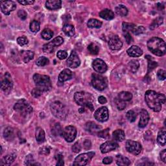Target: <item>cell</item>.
I'll list each match as a JSON object with an SVG mask.
<instances>
[{
  "instance_id": "e7e4bbea",
  "label": "cell",
  "mask_w": 166,
  "mask_h": 166,
  "mask_svg": "<svg viewBox=\"0 0 166 166\" xmlns=\"http://www.w3.org/2000/svg\"><path fill=\"white\" fill-rule=\"evenodd\" d=\"M98 101L100 104H103L107 102V100L104 96H100V97H99V98H98Z\"/></svg>"
},
{
  "instance_id": "4fadbf2b",
  "label": "cell",
  "mask_w": 166,
  "mask_h": 166,
  "mask_svg": "<svg viewBox=\"0 0 166 166\" xmlns=\"http://www.w3.org/2000/svg\"><path fill=\"white\" fill-rule=\"evenodd\" d=\"M94 117L98 121L104 122L109 119V110L107 107H102L98 109L94 114Z\"/></svg>"
},
{
  "instance_id": "484cf974",
  "label": "cell",
  "mask_w": 166,
  "mask_h": 166,
  "mask_svg": "<svg viewBox=\"0 0 166 166\" xmlns=\"http://www.w3.org/2000/svg\"><path fill=\"white\" fill-rule=\"evenodd\" d=\"M63 32H64V34L66 35H67L68 36L71 37L75 35V28L74 25H72L71 24L66 23L64 25V27L62 28Z\"/></svg>"
},
{
  "instance_id": "5bb4252c",
  "label": "cell",
  "mask_w": 166,
  "mask_h": 166,
  "mask_svg": "<svg viewBox=\"0 0 166 166\" xmlns=\"http://www.w3.org/2000/svg\"><path fill=\"white\" fill-rule=\"evenodd\" d=\"M16 8V5L15 2L12 1H3L1 2V10L5 15H9L10 13L14 11Z\"/></svg>"
},
{
  "instance_id": "f6af8a7d",
  "label": "cell",
  "mask_w": 166,
  "mask_h": 166,
  "mask_svg": "<svg viewBox=\"0 0 166 166\" xmlns=\"http://www.w3.org/2000/svg\"><path fill=\"white\" fill-rule=\"evenodd\" d=\"M115 102H116L117 108L118 110H123V109H125V107H126V103H125V101L120 100V99H119L117 97V98L116 99Z\"/></svg>"
},
{
  "instance_id": "ba28073f",
  "label": "cell",
  "mask_w": 166,
  "mask_h": 166,
  "mask_svg": "<svg viewBox=\"0 0 166 166\" xmlns=\"http://www.w3.org/2000/svg\"><path fill=\"white\" fill-rule=\"evenodd\" d=\"M64 42V39L61 36H57L54 38L53 40L48 44L44 45L42 50L44 53H50L53 52L55 48L58 46L61 45Z\"/></svg>"
},
{
  "instance_id": "5b68a950",
  "label": "cell",
  "mask_w": 166,
  "mask_h": 166,
  "mask_svg": "<svg viewBox=\"0 0 166 166\" xmlns=\"http://www.w3.org/2000/svg\"><path fill=\"white\" fill-rule=\"evenodd\" d=\"M50 109L53 115L57 118L65 119L68 116V111L67 108L60 101L53 102L50 105Z\"/></svg>"
},
{
  "instance_id": "9c48e42d",
  "label": "cell",
  "mask_w": 166,
  "mask_h": 166,
  "mask_svg": "<svg viewBox=\"0 0 166 166\" xmlns=\"http://www.w3.org/2000/svg\"><path fill=\"white\" fill-rule=\"evenodd\" d=\"M94 152H88L86 153L81 154L75 158L74 163V165H86L92 160V158L94 156Z\"/></svg>"
},
{
  "instance_id": "94428289",
  "label": "cell",
  "mask_w": 166,
  "mask_h": 166,
  "mask_svg": "<svg viewBox=\"0 0 166 166\" xmlns=\"http://www.w3.org/2000/svg\"><path fill=\"white\" fill-rule=\"evenodd\" d=\"M113 161V158L112 157H106L103 160V163L104 164H110Z\"/></svg>"
},
{
  "instance_id": "ac0fdd59",
  "label": "cell",
  "mask_w": 166,
  "mask_h": 166,
  "mask_svg": "<svg viewBox=\"0 0 166 166\" xmlns=\"http://www.w3.org/2000/svg\"><path fill=\"white\" fill-rule=\"evenodd\" d=\"M118 147V144L113 141H109L105 142L100 146V150L103 154L107 153L109 152L114 151Z\"/></svg>"
},
{
  "instance_id": "cb8c5ba5",
  "label": "cell",
  "mask_w": 166,
  "mask_h": 166,
  "mask_svg": "<svg viewBox=\"0 0 166 166\" xmlns=\"http://www.w3.org/2000/svg\"><path fill=\"white\" fill-rule=\"evenodd\" d=\"M99 16L106 20H111L114 18V14L110 9H104L99 13Z\"/></svg>"
},
{
  "instance_id": "11a10c76",
  "label": "cell",
  "mask_w": 166,
  "mask_h": 166,
  "mask_svg": "<svg viewBox=\"0 0 166 166\" xmlns=\"http://www.w3.org/2000/svg\"><path fill=\"white\" fill-rule=\"evenodd\" d=\"M39 153L43 155H48L50 153V148L48 147H43L40 149Z\"/></svg>"
},
{
  "instance_id": "680465c9",
  "label": "cell",
  "mask_w": 166,
  "mask_h": 166,
  "mask_svg": "<svg viewBox=\"0 0 166 166\" xmlns=\"http://www.w3.org/2000/svg\"><path fill=\"white\" fill-rule=\"evenodd\" d=\"M56 158L57 160V165H64V158L63 156L62 155H57L56 156Z\"/></svg>"
},
{
  "instance_id": "d4e9b609",
  "label": "cell",
  "mask_w": 166,
  "mask_h": 166,
  "mask_svg": "<svg viewBox=\"0 0 166 166\" xmlns=\"http://www.w3.org/2000/svg\"><path fill=\"white\" fill-rule=\"evenodd\" d=\"M16 158V155L15 154L6 155L2 158L0 164H1L2 165H9L14 162Z\"/></svg>"
},
{
  "instance_id": "603a6c76",
  "label": "cell",
  "mask_w": 166,
  "mask_h": 166,
  "mask_svg": "<svg viewBox=\"0 0 166 166\" xmlns=\"http://www.w3.org/2000/svg\"><path fill=\"white\" fill-rule=\"evenodd\" d=\"M86 129L92 134L98 133L101 130V127L94 122H88L86 124Z\"/></svg>"
},
{
  "instance_id": "c3c4849f",
  "label": "cell",
  "mask_w": 166,
  "mask_h": 166,
  "mask_svg": "<svg viewBox=\"0 0 166 166\" xmlns=\"http://www.w3.org/2000/svg\"><path fill=\"white\" fill-rule=\"evenodd\" d=\"M25 165H37V164L35 163V160L33 159L32 155H29L27 156L25 158Z\"/></svg>"
},
{
  "instance_id": "e575fe53",
  "label": "cell",
  "mask_w": 166,
  "mask_h": 166,
  "mask_svg": "<svg viewBox=\"0 0 166 166\" xmlns=\"http://www.w3.org/2000/svg\"><path fill=\"white\" fill-rule=\"evenodd\" d=\"M118 98L125 102L129 101L132 98V95L131 93L129 92H121L119 94Z\"/></svg>"
},
{
  "instance_id": "3957f363",
  "label": "cell",
  "mask_w": 166,
  "mask_h": 166,
  "mask_svg": "<svg viewBox=\"0 0 166 166\" xmlns=\"http://www.w3.org/2000/svg\"><path fill=\"white\" fill-rule=\"evenodd\" d=\"M74 99L77 104L88 108L91 111L94 110V105H93L94 98L90 93L86 92H76L74 95Z\"/></svg>"
},
{
  "instance_id": "6125c7cd",
  "label": "cell",
  "mask_w": 166,
  "mask_h": 166,
  "mask_svg": "<svg viewBox=\"0 0 166 166\" xmlns=\"http://www.w3.org/2000/svg\"><path fill=\"white\" fill-rule=\"evenodd\" d=\"M125 40L126 41H127V42L128 44H130L132 41V36L131 35H130L129 32H127L125 35Z\"/></svg>"
},
{
  "instance_id": "f1b7e54d",
  "label": "cell",
  "mask_w": 166,
  "mask_h": 166,
  "mask_svg": "<svg viewBox=\"0 0 166 166\" xmlns=\"http://www.w3.org/2000/svg\"><path fill=\"white\" fill-rule=\"evenodd\" d=\"M165 129L162 128L159 131L158 136H157V142L162 146H164L166 143V138H165Z\"/></svg>"
},
{
  "instance_id": "03108f58",
  "label": "cell",
  "mask_w": 166,
  "mask_h": 166,
  "mask_svg": "<svg viewBox=\"0 0 166 166\" xmlns=\"http://www.w3.org/2000/svg\"><path fill=\"white\" fill-rule=\"evenodd\" d=\"M91 142L90 140H88V139H86V140L84 142V147L86 149H89L91 147Z\"/></svg>"
},
{
  "instance_id": "be15d7a7",
  "label": "cell",
  "mask_w": 166,
  "mask_h": 166,
  "mask_svg": "<svg viewBox=\"0 0 166 166\" xmlns=\"http://www.w3.org/2000/svg\"><path fill=\"white\" fill-rule=\"evenodd\" d=\"M160 158L161 160L164 162L166 163V150H163L160 153Z\"/></svg>"
},
{
  "instance_id": "db71d44e",
  "label": "cell",
  "mask_w": 166,
  "mask_h": 166,
  "mask_svg": "<svg viewBox=\"0 0 166 166\" xmlns=\"http://www.w3.org/2000/svg\"><path fill=\"white\" fill-rule=\"evenodd\" d=\"M145 31V29L144 27H143V26H139V27H136L134 31H133V33L134 35H140V34H142V33H143Z\"/></svg>"
},
{
  "instance_id": "4316f807",
  "label": "cell",
  "mask_w": 166,
  "mask_h": 166,
  "mask_svg": "<svg viewBox=\"0 0 166 166\" xmlns=\"http://www.w3.org/2000/svg\"><path fill=\"white\" fill-rule=\"evenodd\" d=\"M20 54L23 62L25 63L29 62L34 57V53L31 51H22Z\"/></svg>"
},
{
  "instance_id": "83f0119b",
  "label": "cell",
  "mask_w": 166,
  "mask_h": 166,
  "mask_svg": "<svg viewBox=\"0 0 166 166\" xmlns=\"http://www.w3.org/2000/svg\"><path fill=\"white\" fill-rule=\"evenodd\" d=\"M3 136L7 141H12L15 138L14 129L11 127H6L3 131Z\"/></svg>"
},
{
  "instance_id": "f5cc1de1",
  "label": "cell",
  "mask_w": 166,
  "mask_h": 166,
  "mask_svg": "<svg viewBox=\"0 0 166 166\" xmlns=\"http://www.w3.org/2000/svg\"><path fill=\"white\" fill-rule=\"evenodd\" d=\"M42 93H43V92H42L40 90H39V89L37 88H34V89H33V90H32V92H31V94H32V96L33 97H34L37 98V97H39L40 96L42 95Z\"/></svg>"
},
{
  "instance_id": "9a60e30c",
  "label": "cell",
  "mask_w": 166,
  "mask_h": 166,
  "mask_svg": "<svg viewBox=\"0 0 166 166\" xmlns=\"http://www.w3.org/2000/svg\"><path fill=\"white\" fill-rule=\"evenodd\" d=\"M66 63H67L68 66L72 68H76L79 66L81 64V61L75 51L71 52L70 56L68 58Z\"/></svg>"
},
{
  "instance_id": "44dd1931",
  "label": "cell",
  "mask_w": 166,
  "mask_h": 166,
  "mask_svg": "<svg viewBox=\"0 0 166 166\" xmlns=\"http://www.w3.org/2000/svg\"><path fill=\"white\" fill-rule=\"evenodd\" d=\"M73 74L72 72L69 69H65L64 70L61 74H59L58 76V81L60 83H64L65 81H67L72 78Z\"/></svg>"
},
{
  "instance_id": "f546056e",
  "label": "cell",
  "mask_w": 166,
  "mask_h": 166,
  "mask_svg": "<svg viewBox=\"0 0 166 166\" xmlns=\"http://www.w3.org/2000/svg\"><path fill=\"white\" fill-rule=\"evenodd\" d=\"M116 164L119 166H127L130 164V161L129 158L122 155H117L116 156Z\"/></svg>"
},
{
  "instance_id": "836d02e7",
  "label": "cell",
  "mask_w": 166,
  "mask_h": 166,
  "mask_svg": "<svg viewBox=\"0 0 166 166\" xmlns=\"http://www.w3.org/2000/svg\"><path fill=\"white\" fill-rule=\"evenodd\" d=\"M116 12L120 16H126L128 14V9L123 5H119L116 7Z\"/></svg>"
},
{
  "instance_id": "60d3db41",
  "label": "cell",
  "mask_w": 166,
  "mask_h": 166,
  "mask_svg": "<svg viewBox=\"0 0 166 166\" xmlns=\"http://www.w3.org/2000/svg\"><path fill=\"white\" fill-rule=\"evenodd\" d=\"M40 25L37 20H33L30 23V30L32 32H37L40 30Z\"/></svg>"
},
{
  "instance_id": "d6986e66",
  "label": "cell",
  "mask_w": 166,
  "mask_h": 166,
  "mask_svg": "<svg viewBox=\"0 0 166 166\" xmlns=\"http://www.w3.org/2000/svg\"><path fill=\"white\" fill-rule=\"evenodd\" d=\"M139 115H140V119L139 121V127L144 128L149 123V114L147 110L142 109L139 112Z\"/></svg>"
},
{
  "instance_id": "74e56055",
  "label": "cell",
  "mask_w": 166,
  "mask_h": 166,
  "mask_svg": "<svg viewBox=\"0 0 166 166\" xmlns=\"http://www.w3.org/2000/svg\"><path fill=\"white\" fill-rule=\"evenodd\" d=\"M41 36L45 40H49L53 36V32L49 29H45L42 31Z\"/></svg>"
},
{
  "instance_id": "7bdbcfd3",
  "label": "cell",
  "mask_w": 166,
  "mask_h": 166,
  "mask_svg": "<svg viewBox=\"0 0 166 166\" xmlns=\"http://www.w3.org/2000/svg\"><path fill=\"white\" fill-rule=\"evenodd\" d=\"M49 62V59L45 57H41L38 58V60L36 62V64L38 66H44L48 65Z\"/></svg>"
},
{
  "instance_id": "7c38bea8",
  "label": "cell",
  "mask_w": 166,
  "mask_h": 166,
  "mask_svg": "<svg viewBox=\"0 0 166 166\" xmlns=\"http://www.w3.org/2000/svg\"><path fill=\"white\" fill-rule=\"evenodd\" d=\"M12 86L13 84L11 79V76L8 72L6 73V74L5 75V78L1 83V88L5 94H8L12 90Z\"/></svg>"
},
{
  "instance_id": "7dc6e473",
  "label": "cell",
  "mask_w": 166,
  "mask_h": 166,
  "mask_svg": "<svg viewBox=\"0 0 166 166\" xmlns=\"http://www.w3.org/2000/svg\"><path fill=\"white\" fill-rule=\"evenodd\" d=\"M17 42L19 45L23 46V45H27L29 42V40H28V39L27 37L23 36L18 37L17 38Z\"/></svg>"
},
{
  "instance_id": "e0dca14e",
  "label": "cell",
  "mask_w": 166,
  "mask_h": 166,
  "mask_svg": "<svg viewBox=\"0 0 166 166\" xmlns=\"http://www.w3.org/2000/svg\"><path fill=\"white\" fill-rule=\"evenodd\" d=\"M109 46L112 50H119L122 48L123 43L117 35L112 36L109 40Z\"/></svg>"
},
{
  "instance_id": "8992f818",
  "label": "cell",
  "mask_w": 166,
  "mask_h": 166,
  "mask_svg": "<svg viewBox=\"0 0 166 166\" xmlns=\"http://www.w3.org/2000/svg\"><path fill=\"white\" fill-rule=\"evenodd\" d=\"M14 109L23 117H27L32 112V107L27 101L23 99L16 103L14 106Z\"/></svg>"
},
{
  "instance_id": "8fae6325",
  "label": "cell",
  "mask_w": 166,
  "mask_h": 166,
  "mask_svg": "<svg viewBox=\"0 0 166 166\" xmlns=\"http://www.w3.org/2000/svg\"><path fill=\"white\" fill-rule=\"evenodd\" d=\"M126 149L128 152H130L132 155H138L141 152L142 147L139 143L130 139V140H127L126 143Z\"/></svg>"
},
{
  "instance_id": "9f6ffc18",
  "label": "cell",
  "mask_w": 166,
  "mask_h": 166,
  "mask_svg": "<svg viewBox=\"0 0 166 166\" xmlns=\"http://www.w3.org/2000/svg\"><path fill=\"white\" fill-rule=\"evenodd\" d=\"M18 16L19 18H21L23 20H24V19L27 18L28 14L24 10H19L18 12Z\"/></svg>"
},
{
  "instance_id": "91938a15",
  "label": "cell",
  "mask_w": 166,
  "mask_h": 166,
  "mask_svg": "<svg viewBox=\"0 0 166 166\" xmlns=\"http://www.w3.org/2000/svg\"><path fill=\"white\" fill-rule=\"evenodd\" d=\"M19 3H20L23 5H32L35 3V1L33 0H23V1H18Z\"/></svg>"
},
{
  "instance_id": "ee69618b",
  "label": "cell",
  "mask_w": 166,
  "mask_h": 166,
  "mask_svg": "<svg viewBox=\"0 0 166 166\" xmlns=\"http://www.w3.org/2000/svg\"><path fill=\"white\" fill-rule=\"evenodd\" d=\"M126 116H127V119L130 122L132 123V122H134L136 121V112L134 110H131L128 111Z\"/></svg>"
},
{
  "instance_id": "6f0895ef",
  "label": "cell",
  "mask_w": 166,
  "mask_h": 166,
  "mask_svg": "<svg viewBox=\"0 0 166 166\" xmlns=\"http://www.w3.org/2000/svg\"><path fill=\"white\" fill-rule=\"evenodd\" d=\"M81 149V145H80V144H79V143H78V142L75 143L74 144V145L72 146V151H73V152H75V153H78V152H80Z\"/></svg>"
},
{
  "instance_id": "7a4b0ae2",
  "label": "cell",
  "mask_w": 166,
  "mask_h": 166,
  "mask_svg": "<svg viewBox=\"0 0 166 166\" xmlns=\"http://www.w3.org/2000/svg\"><path fill=\"white\" fill-rule=\"evenodd\" d=\"M147 48L152 54L156 56L161 57L165 54V43L160 38L153 37L149 39L147 42Z\"/></svg>"
},
{
  "instance_id": "ffe728a7",
  "label": "cell",
  "mask_w": 166,
  "mask_h": 166,
  "mask_svg": "<svg viewBox=\"0 0 166 166\" xmlns=\"http://www.w3.org/2000/svg\"><path fill=\"white\" fill-rule=\"evenodd\" d=\"M129 56L131 57H138L142 55L143 51L137 45H132L127 51Z\"/></svg>"
},
{
  "instance_id": "52a82bcc",
  "label": "cell",
  "mask_w": 166,
  "mask_h": 166,
  "mask_svg": "<svg viewBox=\"0 0 166 166\" xmlns=\"http://www.w3.org/2000/svg\"><path fill=\"white\" fill-rule=\"evenodd\" d=\"M92 85L96 90L102 91L107 87L108 81L107 79L101 75L94 74L92 75Z\"/></svg>"
},
{
  "instance_id": "681fc988",
  "label": "cell",
  "mask_w": 166,
  "mask_h": 166,
  "mask_svg": "<svg viewBox=\"0 0 166 166\" xmlns=\"http://www.w3.org/2000/svg\"><path fill=\"white\" fill-rule=\"evenodd\" d=\"M147 58L149 59V64H148V72L151 71L152 70H154L156 66H158V64L155 61H151V58H148L147 57H146Z\"/></svg>"
},
{
  "instance_id": "d6a6232c",
  "label": "cell",
  "mask_w": 166,
  "mask_h": 166,
  "mask_svg": "<svg viewBox=\"0 0 166 166\" xmlns=\"http://www.w3.org/2000/svg\"><path fill=\"white\" fill-rule=\"evenodd\" d=\"M88 27L90 28H96L99 29L101 27L102 22L101 21H99L97 19H90L88 23Z\"/></svg>"
},
{
  "instance_id": "b9f144b4",
  "label": "cell",
  "mask_w": 166,
  "mask_h": 166,
  "mask_svg": "<svg viewBox=\"0 0 166 166\" xmlns=\"http://www.w3.org/2000/svg\"><path fill=\"white\" fill-rule=\"evenodd\" d=\"M88 51H89V52L90 53L92 54V55H97L99 53V46L97 45H96V44H94V43L90 44L88 45Z\"/></svg>"
},
{
  "instance_id": "bcb514c9",
  "label": "cell",
  "mask_w": 166,
  "mask_h": 166,
  "mask_svg": "<svg viewBox=\"0 0 166 166\" xmlns=\"http://www.w3.org/2000/svg\"><path fill=\"white\" fill-rule=\"evenodd\" d=\"M98 136L102 138H108L110 136V130L109 129H106L103 130H100L98 133Z\"/></svg>"
},
{
  "instance_id": "30bf717a",
  "label": "cell",
  "mask_w": 166,
  "mask_h": 166,
  "mask_svg": "<svg viewBox=\"0 0 166 166\" xmlns=\"http://www.w3.org/2000/svg\"><path fill=\"white\" fill-rule=\"evenodd\" d=\"M62 136L65 140L69 143L74 140L77 136V129L74 126H68L63 130Z\"/></svg>"
},
{
  "instance_id": "ab89813d",
  "label": "cell",
  "mask_w": 166,
  "mask_h": 166,
  "mask_svg": "<svg viewBox=\"0 0 166 166\" xmlns=\"http://www.w3.org/2000/svg\"><path fill=\"white\" fill-rule=\"evenodd\" d=\"M163 22H164V19L162 17H158V18H156L155 20L152 22L151 25H150V29L152 30H153V29L157 28L158 27H159V26L163 23Z\"/></svg>"
},
{
  "instance_id": "277c9868",
  "label": "cell",
  "mask_w": 166,
  "mask_h": 166,
  "mask_svg": "<svg viewBox=\"0 0 166 166\" xmlns=\"http://www.w3.org/2000/svg\"><path fill=\"white\" fill-rule=\"evenodd\" d=\"M34 81L37 88L42 92H48L52 88V84L49 76L36 74L33 76Z\"/></svg>"
},
{
  "instance_id": "7402d4cb",
  "label": "cell",
  "mask_w": 166,
  "mask_h": 166,
  "mask_svg": "<svg viewBox=\"0 0 166 166\" xmlns=\"http://www.w3.org/2000/svg\"><path fill=\"white\" fill-rule=\"evenodd\" d=\"M62 6V2L60 0H51L45 3V7L49 10L53 11L61 9Z\"/></svg>"
},
{
  "instance_id": "f907efd6",
  "label": "cell",
  "mask_w": 166,
  "mask_h": 166,
  "mask_svg": "<svg viewBox=\"0 0 166 166\" xmlns=\"http://www.w3.org/2000/svg\"><path fill=\"white\" fill-rule=\"evenodd\" d=\"M57 56L59 59L64 60V59H65V58H66L68 57V53L66 52V51H63V50L58 51L57 52Z\"/></svg>"
},
{
  "instance_id": "8d00e7d4",
  "label": "cell",
  "mask_w": 166,
  "mask_h": 166,
  "mask_svg": "<svg viewBox=\"0 0 166 166\" xmlns=\"http://www.w3.org/2000/svg\"><path fill=\"white\" fill-rule=\"evenodd\" d=\"M136 26L131 23H127V22H123V25H122V29L123 32H125L126 33L129 32V31H132L133 32Z\"/></svg>"
},
{
  "instance_id": "d590c367",
  "label": "cell",
  "mask_w": 166,
  "mask_h": 166,
  "mask_svg": "<svg viewBox=\"0 0 166 166\" xmlns=\"http://www.w3.org/2000/svg\"><path fill=\"white\" fill-rule=\"evenodd\" d=\"M129 70L132 73H136L139 67V63L137 60H132L128 64Z\"/></svg>"
},
{
  "instance_id": "6da1fadb",
  "label": "cell",
  "mask_w": 166,
  "mask_h": 166,
  "mask_svg": "<svg viewBox=\"0 0 166 166\" xmlns=\"http://www.w3.org/2000/svg\"><path fill=\"white\" fill-rule=\"evenodd\" d=\"M145 99L151 109L155 112H160L162 109V104L165 103L166 98L162 94H159L153 90H147L145 92Z\"/></svg>"
},
{
  "instance_id": "003e7915",
  "label": "cell",
  "mask_w": 166,
  "mask_h": 166,
  "mask_svg": "<svg viewBox=\"0 0 166 166\" xmlns=\"http://www.w3.org/2000/svg\"><path fill=\"white\" fill-rule=\"evenodd\" d=\"M79 112H80V113H83L84 112V108H81V109H79Z\"/></svg>"
},
{
  "instance_id": "4dcf8cb0",
  "label": "cell",
  "mask_w": 166,
  "mask_h": 166,
  "mask_svg": "<svg viewBox=\"0 0 166 166\" xmlns=\"http://www.w3.org/2000/svg\"><path fill=\"white\" fill-rule=\"evenodd\" d=\"M35 137H36V141L39 143H42L45 141V132L41 127L36 128Z\"/></svg>"
},
{
  "instance_id": "f35d334b",
  "label": "cell",
  "mask_w": 166,
  "mask_h": 166,
  "mask_svg": "<svg viewBox=\"0 0 166 166\" xmlns=\"http://www.w3.org/2000/svg\"><path fill=\"white\" fill-rule=\"evenodd\" d=\"M51 132H52V133L53 134V135H55V136H61V135H62V133H63L61 125H60L59 123H56L53 126V127L52 128Z\"/></svg>"
},
{
  "instance_id": "2e32d148",
  "label": "cell",
  "mask_w": 166,
  "mask_h": 166,
  "mask_svg": "<svg viewBox=\"0 0 166 166\" xmlns=\"http://www.w3.org/2000/svg\"><path fill=\"white\" fill-rule=\"evenodd\" d=\"M92 66L94 70L97 73L103 74L107 70V65L101 59L96 58L92 63Z\"/></svg>"
},
{
  "instance_id": "1f68e13d",
  "label": "cell",
  "mask_w": 166,
  "mask_h": 166,
  "mask_svg": "<svg viewBox=\"0 0 166 166\" xmlns=\"http://www.w3.org/2000/svg\"><path fill=\"white\" fill-rule=\"evenodd\" d=\"M113 138L116 141L123 142L125 138V134L123 130L121 129H117L113 132Z\"/></svg>"
},
{
  "instance_id": "816d5d0a",
  "label": "cell",
  "mask_w": 166,
  "mask_h": 166,
  "mask_svg": "<svg viewBox=\"0 0 166 166\" xmlns=\"http://www.w3.org/2000/svg\"><path fill=\"white\" fill-rule=\"evenodd\" d=\"M157 77L158 78L159 80L161 81H164L166 78V75H165V71L164 70H160L158 73H157Z\"/></svg>"
}]
</instances>
